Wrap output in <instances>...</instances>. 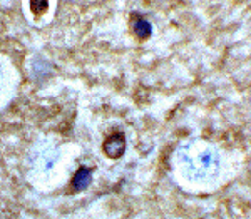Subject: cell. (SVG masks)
Here are the masks:
<instances>
[{"mask_svg":"<svg viewBox=\"0 0 251 219\" xmlns=\"http://www.w3.org/2000/svg\"><path fill=\"white\" fill-rule=\"evenodd\" d=\"M89 179H91V171H89V169H80L74 177V188L84 189L89 184Z\"/></svg>","mask_w":251,"mask_h":219,"instance_id":"3","label":"cell"},{"mask_svg":"<svg viewBox=\"0 0 251 219\" xmlns=\"http://www.w3.org/2000/svg\"><path fill=\"white\" fill-rule=\"evenodd\" d=\"M124 147H126L124 136H123V134H119V132L109 136L107 139H106V143H104V151H106L107 156H111V157L123 156Z\"/></svg>","mask_w":251,"mask_h":219,"instance_id":"1","label":"cell"},{"mask_svg":"<svg viewBox=\"0 0 251 219\" xmlns=\"http://www.w3.org/2000/svg\"><path fill=\"white\" fill-rule=\"evenodd\" d=\"M47 5H49L47 0H30V9L35 15L44 14L47 10Z\"/></svg>","mask_w":251,"mask_h":219,"instance_id":"4","label":"cell"},{"mask_svg":"<svg viewBox=\"0 0 251 219\" xmlns=\"http://www.w3.org/2000/svg\"><path fill=\"white\" fill-rule=\"evenodd\" d=\"M132 29L137 34V37L146 39L151 35V24L148 20L141 19L139 15H132Z\"/></svg>","mask_w":251,"mask_h":219,"instance_id":"2","label":"cell"}]
</instances>
